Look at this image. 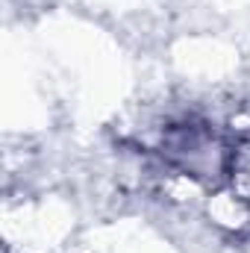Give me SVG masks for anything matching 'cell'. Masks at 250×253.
Segmentation results:
<instances>
[{"label":"cell","instance_id":"1","mask_svg":"<svg viewBox=\"0 0 250 253\" xmlns=\"http://www.w3.org/2000/svg\"><path fill=\"white\" fill-rule=\"evenodd\" d=\"M227 171H230V183H233L236 197L250 200V135H242L236 141V147L230 150Z\"/></svg>","mask_w":250,"mask_h":253}]
</instances>
